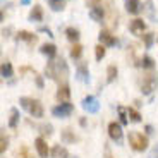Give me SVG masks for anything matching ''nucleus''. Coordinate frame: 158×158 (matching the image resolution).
<instances>
[{
    "mask_svg": "<svg viewBox=\"0 0 158 158\" xmlns=\"http://www.w3.org/2000/svg\"><path fill=\"white\" fill-rule=\"evenodd\" d=\"M17 40H26L29 45H33V43L38 41V36L31 35V33H28V31H19V33H17Z\"/></svg>",
    "mask_w": 158,
    "mask_h": 158,
    "instance_id": "obj_14",
    "label": "nucleus"
},
{
    "mask_svg": "<svg viewBox=\"0 0 158 158\" xmlns=\"http://www.w3.org/2000/svg\"><path fill=\"white\" fill-rule=\"evenodd\" d=\"M141 65L143 67H146V69H151V67H155V62H153V59L151 57H143V60H141Z\"/></svg>",
    "mask_w": 158,
    "mask_h": 158,
    "instance_id": "obj_27",
    "label": "nucleus"
},
{
    "mask_svg": "<svg viewBox=\"0 0 158 158\" xmlns=\"http://www.w3.org/2000/svg\"><path fill=\"white\" fill-rule=\"evenodd\" d=\"M72 110H74V107H72L71 103H60L59 107H55L53 110H52V114L55 115V117L64 118V117H67V115H71Z\"/></svg>",
    "mask_w": 158,
    "mask_h": 158,
    "instance_id": "obj_5",
    "label": "nucleus"
},
{
    "mask_svg": "<svg viewBox=\"0 0 158 158\" xmlns=\"http://www.w3.org/2000/svg\"><path fill=\"white\" fill-rule=\"evenodd\" d=\"M108 134H110V138L114 141H117V143L122 141V127H120V124L110 122V126H108Z\"/></svg>",
    "mask_w": 158,
    "mask_h": 158,
    "instance_id": "obj_7",
    "label": "nucleus"
},
{
    "mask_svg": "<svg viewBox=\"0 0 158 158\" xmlns=\"http://www.w3.org/2000/svg\"><path fill=\"white\" fill-rule=\"evenodd\" d=\"M143 38H144V45H146V48H150L151 45H153V33H146V35H143Z\"/></svg>",
    "mask_w": 158,
    "mask_h": 158,
    "instance_id": "obj_29",
    "label": "nucleus"
},
{
    "mask_svg": "<svg viewBox=\"0 0 158 158\" xmlns=\"http://www.w3.org/2000/svg\"><path fill=\"white\" fill-rule=\"evenodd\" d=\"M155 86H156V77L153 74H146V77L143 79V83H141L143 95H151V91L155 89Z\"/></svg>",
    "mask_w": 158,
    "mask_h": 158,
    "instance_id": "obj_4",
    "label": "nucleus"
},
{
    "mask_svg": "<svg viewBox=\"0 0 158 158\" xmlns=\"http://www.w3.org/2000/svg\"><path fill=\"white\" fill-rule=\"evenodd\" d=\"M98 38H100V41H102V45H107V47H112V45H115V38L110 35L108 31H100V35H98Z\"/></svg>",
    "mask_w": 158,
    "mask_h": 158,
    "instance_id": "obj_12",
    "label": "nucleus"
},
{
    "mask_svg": "<svg viewBox=\"0 0 158 158\" xmlns=\"http://www.w3.org/2000/svg\"><path fill=\"white\" fill-rule=\"evenodd\" d=\"M83 108L86 112H89V114H96L98 108H100V105H98V102H96L93 96H86V98L83 100Z\"/></svg>",
    "mask_w": 158,
    "mask_h": 158,
    "instance_id": "obj_8",
    "label": "nucleus"
},
{
    "mask_svg": "<svg viewBox=\"0 0 158 158\" xmlns=\"http://www.w3.org/2000/svg\"><path fill=\"white\" fill-rule=\"evenodd\" d=\"M36 84H38V88H43V79L40 77V76L36 77Z\"/></svg>",
    "mask_w": 158,
    "mask_h": 158,
    "instance_id": "obj_33",
    "label": "nucleus"
},
{
    "mask_svg": "<svg viewBox=\"0 0 158 158\" xmlns=\"http://www.w3.org/2000/svg\"><path fill=\"white\" fill-rule=\"evenodd\" d=\"M81 53H83V47H81V45H74V47L71 48V57L72 59H79Z\"/></svg>",
    "mask_w": 158,
    "mask_h": 158,
    "instance_id": "obj_25",
    "label": "nucleus"
},
{
    "mask_svg": "<svg viewBox=\"0 0 158 158\" xmlns=\"http://www.w3.org/2000/svg\"><path fill=\"white\" fill-rule=\"evenodd\" d=\"M77 77L81 79V81H84V83L89 81V72H88V69H86L84 64H81V65L77 67Z\"/></svg>",
    "mask_w": 158,
    "mask_h": 158,
    "instance_id": "obj_16",
    "label": "nucleus"
},
{
    "mask_svg": "<svg viewBox=\"0 0 158 158\" xmlns=\"http://www.w3.org/2000/svg\"><path fill=\"white\" fill-rule=\"evenodd\" d=\"M52 156L53 158H69V153L64 146L57 144V146H53V150H52Z\"/></svg>",
    "mask_w": 158,
    "mask_h": 158,
    "instance_id": "obj_15",
    "label": "nucleus"
},
{
    "mask_svg": "<svg viewBox=\"0 0 158 158\" xmlns=\"http://www.w3.org/2000/svg\"><path fill=\"white\" fill-rule=\"evenodd\" d=\"M21 105H23V108H26L33 117H36V118L43 117V107H41V103H40L38 100L23 96V98H21Z\"/></svg>",
    "mask_w": 158,
    "mask_h": 158,
    "instance_id": "obj_2",
    "label": "nucleus"
},
{
    "mask_svg": "<svg viewBox=\"0 0 158 158\" xmlns=\"http://www.w3.org/2000/svg\"><path fill=\"white\" fill-rule=\"evenodd\" d=\"M5 150H7V138H5L4 134H2V136H0V151L4 153Z\"/></svg>",
    "mask_w": 158,
    "mask_h": 158,
    "instance_id": "obj_30",
    "label": "nucleus"
},
{
    "mask_svg": "<svg viewBox=\"0 0 158 158\" xmlns=\"http://www.w3.org/2000/svg\"><path fill=\"white\" fill-rule=\"evenodd\" d=\"M129 29L132 35H141L143 31H144V23H143V19H134V21H131L129 24Z\"/></svg>",
    "mask_w": 158,
    "mask_h": 158,
    "instance_id": "obj_11",
    "label": "nucleus"
},
{
    "mask_svg": "<svg viewBox=\"0 0 158 158\" xmlns=\"http://www.w3.org/2000/svg\"><path fill=\"white\" fill-rule=\"evenodd\" d=\"M62 139H64L65 143H74V141H77V136L72 134L71 129H64V131H62Z\"/></svg>",
    "mask_w": 158,
    "mask_h": 158,
    "instance_id": "obj_19",
    "label": "nucleus"
},
{
    "mask_svg": "<svg viewBox=\"0 0 158 158\" xmlns=\"http://www.w3.org/2000/svg\"><path fill=\"white\" fill-rule=\"evenodd\" d=\"M89 17L93 21H96V23H102L103 17H105V12H103V7L102 5H93L89 10Z\"/></svg>",
    "mask_w": 158,
    "mask_h": 158,
    "instance_id": "obj_10",
    "label": "nucleus"
},
{
    "mask_svg": "<svg viewBox=\"0 0 158 158\" xmlns=\"http://www.w3.org/2000/svg\"><path fill=\"white\" fill-rule=\"evenodd\" d=\"M50 7L52 10H64V7H65V0H50Z\"/></svg>",
    "mask_w": 158,
    "mask_h": 158,
    "instance_id": "obj_21",
    "label": "nucleus"
},
{
    "mask_svg": "<svg viewBox=\"0 0 158 158\" xmlns=\"http://www.w3.org/2000/svg\"><path fill=\"white\" fill-rule=\"evenodd\" d=\"M146 132H148V134H151V132H153V127H151V126H146Z\"/></svg>",
    "mask_w": 158,
    "mask_h": 158,
    "instance_id": "obj_34",
    "label": "nucleus"
},
{
    "mask_svg": "<svg viewBox=\"0 0 158 158\" xmlns=\"http://www.w3.org/2000/svg\"><path fill=\"white\" fill-rule=\"evenodd\" d=\"M65 35H67V38L71 40V41H77L79 40V31L76 28H67L65 29Z\"/></svg>",
    "mask_w": 158,
    "mask_h": 158,
    "instance_id": "obj_23",
    "label": "nucleus"
},
{
    "mask_svg": "<svg viewBox=\"0 0 158 158\" xmlns=\"http://www.w3.org/2000/svg\"><path fill=\"white\" fill-rule=\"evenodd\" d=\"M35 146H36V151H38V155L41 158H47L48 156V153H50V151H48V146H47V141H45L43 138H38L35 141Z\"/></svg>",
    "mask_w": 158,
    "mask_h": 158,
    "instance_id": "obj_9",
    "label": "nucleus"
},
{
    "mask_svg": "<svg viewBox=\"0 0 158 158\" xmlns=\"http://www.w3.org/2000/svg\"><path fill=\"white\" fill-rule=\"evenodd\" d=\"M129 144L136 151H144L148 148V138L139 134V132H131L129 134Z\"/></svg>",
    "mask_w": 158,
    "mask_h": 158,
    "instance_id": "obj_3",
    "label": "nucleus"
},
{
    "mask_svg": "<svg viewBox=\"0 0 158 158\" xmlns=\"http://www.w3.org/2000/svg\"><path fill=\"white\" fill-rule=\"evenodd\" d=\"M45 72H47V76L50 79H53V81H57V83L65 84L67 76H69V67H67V64H65L64 59H57V60L48 62Z\"/></svg>",
    "mask_w": 158,
    "mask_h": 158,
    "instance_id": "obj_1",
    "label": "nucleus"
},
{
    "mask_svg": "<svg viewBox=\"0 0 158 158\" xmlns=\"http://www.w3.org/2000/svg\"><path fill=\"white\" fill-rule=\"evenodd\" d=\"M57 100L60 103H69L71 102V88L67 84H60L57 89Z\"/></svg>",
    "mask_w": 158,
    "mask_h": 158,
    "instance_id": "obj_6",
    "label": "nucleus"
},
{
    "mask_svg": "<svg viewBox=\"0 0 158 158\" xmlns=\"http://www.w3.org/2000/svg\"><path fill=\"white\" fill-rule=\"evenodd\" d=\"M118 115H120V122L122 124H127V117H126V110L122 107H118Z\"/></svg>",
    "mask_w": 158,
    "mask_h": 158,
    "instance_id": "obj_31",
    "label": "nucleus"
},
{
    "mask_svg": "<svg viewBox=\"0 0 158 158\" xmlns=\"http://www.w3.org/2000/svg\"><path fill=\"white\" fill-rule=\"evenodd\" d=\"M146 5H148V9H146V10H148V14H150V17L153 19V10H151V0H148V2H146Z\"/></svg>",
    "mask_w": 158,
    "mask_h": 158,
    "instance_id": "obj_32",
    "label": "nucleus"
},
{
    "mask_svg": "<svg viewBox=\"0 0 158 158\" xmlns=\"http://www.w3.org/2000/svg\"><path fill=\"white\" fill-rule=\"evenodd\" d=\"M29 19L31 21H41L43 19V10H41L40 5H35V7H33L31 14H29Z\"/></svg>",
    "mask_w": 158,
    "mask_h": 158,
    "instance_id": "obj_17",
    "label": "nucleus"
},
{
    "mask_svg": "<svg viewBox=\"0 0 158 158\" xmlns=\"http://www.w3.org/2000/svg\"><path fill=\"white\" fill-rule=\"evenodd\" d=\"M105 45H98V47L95 48V55H96V60H102L103 57H105Z\"/></svg>",
    "mask_w": 158,
    "mask_h": 158,
    "instance_id": "obj_26",
    "label": "nucleus"
},
{
    "mask_svg": "<svg viewBox=\"0 0 158 158\" xmlns=\"http://www.w3.org/2000/svg\"><path fill=\"white\" fill-rule=\"evenodd\" d=\"M19 122V110L17 108H10V118H9V126L16 127Z\"/></svg>",
    "mask_w": 158,
    "mask_h": 158,
    "instance_id": "obj_20",
    "label": "nucleus"
},
{
    "mask_svg": "<svg viewBox=\"0 0 158 158\" xmlns=\"http://www.w3.org/2000/svg\"><path fill=\"white\" fill-rule=\"evenodd\" d=\"M127 114H129V117H131L132 122H139V120H141V115H139L134 108H127Z\"/></svg>",
    "mask_w": 158,
    "mask_h": 158,
    "instance_id": "obj_28",
    "label": "nucleus"
},
{
    "mask_svg": "<svg viewBox=\"0 0 158 158\" xmlns=\"http://www.w3.org/2000/svg\"><path fill=\"white\" fill-rule=\"evenodd\" d=\"M2 76H4V77H10L12 76V65L9 62L2 64Z\"/></svg>",
    "mask_w": 158,
    "mask_h": 158,
    "instance_id": "obj_24",
    "label": "nucleus"
},
{
    "mask_svg": "<svg viewBox=\"0 0 158 158\" xmlns=\"http://www.w3.org/2000/svg\"><path fill=\"white\" fill-rule=\"evenodd\" d=\"M117 67L115 65H108L107 69V83H114V79L117 77Z\"/></svg>",
    "mask_w": 158,
    "mask_h": 158,
    "instance_id": "obj_22",
    "label": "nucleus"
},
{
    "mask_svg": "<svg viewBox=\"0 0 158 158\" xmlns=\"http://www.w3.org/2000/svg\"><path fill=\"white\" fill-rule=\"evenodd\" d=\"M21 2H23L24 5H28V4H29V0H21Z\"/></svg>",
    "mask_w": 158,
    "mask_h": 158,
    "instance_id": "obj_35",
    "label": "nucleus"
},
{
    "mask_svg": "<svg viewBox=\"0 0 158 158\" xmlns=\"http://www.w3.org/2000/svg\"><path fill=\"white\" fill-rule=\"evenodd\" d=\"M126 9H127L129 14H139L143 7H141V2H139V0H127Z\"/></svg>",
    "mask_w": 158,
    "mask_h": 158,
    "instance_id": "obj_13",
    "label": "nucleus"
},
{
    "mask_svg": "<svg viewBox=\"0 0 158 158\" xmlns=\"http://www.w3.org/2000/svg\"><path fill=\"white\" fill-rule=\"evenodd\" d=\"M41 53H43V55H47V57H55L57 47H55V45H52V43L43 45V47H41Z\"/></svg>",
    "mask_w": 158,
    "mask_h": 158,
    "instance_id": "obj_18",
    "label": "nucleus"
}]
</instances>
